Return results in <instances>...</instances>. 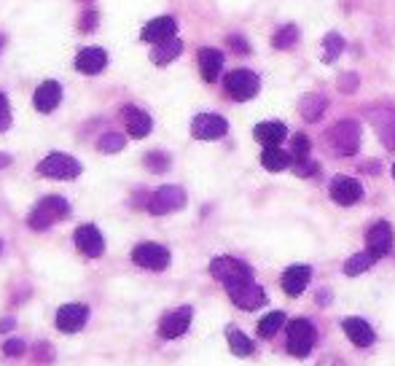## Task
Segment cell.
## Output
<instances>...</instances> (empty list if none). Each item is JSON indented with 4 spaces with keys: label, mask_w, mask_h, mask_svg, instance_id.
Wrapping results in <instances>:
<instances>
[{
    "label": "cell",
    "mask_w": 395,
    "mask_h": 366,
    "mask_svg": "<svg viewBox=\"0 0 395 366\" xmlns=\"http://www.w3.org/2000/svg\"><path fill=\"white\" fill-rule=\"evenodd\" d=\"M223 89L231 100L237 103H245V100H253L261 89V78L253 73V70H231V73L223 78Z\"/></svg>",
    "instance_id": "obj_6"
},
{
    "label": "cell",
    "mask_w": 395,
    "mask_h": 366,
    "mask_svg": "<svg viewBox=\"0 0 395 366\" xmlns=\"http://www.w3.org/2000/svg\"><path fill=\"white\" fill-rule=\"evenodd\" d=\"M186 205V192L180 186H162L156 189L151 199H148V210L154 216H164V213H172V210H180Z\"/></svg>",
    "instance_id": "obj_8"
},
{
    "label": "cell",
    "mask_w": 395,
    "mask_h": 366,
    "mask_svg": "<svg viewBox=\"0 0 395 366\" xmlns=\"http://www.w3.org/2000/svg\"><path fill=\"white\" fill-rule=\"evenodd\" d=\"M60 100H62V86L57 81H43L36 89V95H33V105L41 113H51V110L60 105Z\"/></svg>",
    "instance_id": "obj_19"
},
{
    "label": "cell",
    "mask_w": 395,
    "mask_h": 366,
    "mask_svg": "<svg viewBox=\"0 0 395 366\" xmlns=\"http://www.w3.org/2000/svg\"><path fill=\"white\" fill-rule=\"evenodd\" d=\"M210 275L216 278V281L223 283V288L226 291H234V288H240L245 283H253V269L240 261V258H231V256H218L210 261Z\"/></svg>",
    "instance_id": "obj_2"
},
{
    "label": "cell",
    "mask_w": 395,
    "mask_h": 366,
    "mask_svg": "<svg viewBox=\"0 0 395 366\" xmlns=\"http://www.w3.org/2000/svg\"><path fill=\"white\" fill-rule=\"evenodd\" d=\"M328 108V100L323 95H317V92H310V95H304L299 103V110L301 116L307 119V122H320V116L325 113Z\"/></svg>",
    "instance_id": "obj_25"
},
{
    "label": "cell",
    "mask_w": 395,
    "mask_h": 366,
    "mask_svg": "<svg viewBox=\"0 0 395 366\" xmlns=\"http://www.w3.org/2000/svg\"><path fill=\"white\" fill-rule=\"evenodd\" d=\"M366 245L376 258L387 256L393 251V226L387 221H376L372 229L366 232Z\"/></svg>",
    "instance_id": "obj_13"
},
{
    "label": "cell",
    "mask_w": 395,
    "mask_h": 366,
    "mask_svg": "<svg viewBox=\"0 0 395 366\" xmlns=\"http://www.w3.org/2000/svg\"><path fill=\"white\" fill-rule=\"evenodd\" d=\"M132 261L143 269L162 272V269L169 267V251L159 243H140L135 245V251H132Z\"/></svg>",
    "instance_id": "obj_7"
},
{
    "label": "cell",
    "mask_w": 395,
    "mask_h": 366,
    "mask_svg": "<svg viewBox=\"0 0 395 366\" xmlns=\"http://www.w3.org/2000/svg\"><path fill=\"white\" fill-rule=\"evenodd\" d=\"M325 143L331 146L336 157H352L360 148V124L355 119H342L331 127V132L325 135Z\"/></svg>",
    "instance_id": "obj_3"
},
{
    "label": "cell",
    "mask_w": 395,
    "mask_h": 366,
    "mask_svg": "<svg viewBox=\"0 0 395 366\" xmlns=\"http://www.w3.org/2000/svg\"><path fill=\"white\" fill-rule=\"evenodd\" d=\"M191 307H178V310H172L167 315L162 318V323H159V337H164V340H178L183 337L189 326H191Z\"/></svg>",
    "instance_id": "obj_10"
},
{
    "label": "cell",
    "mask_w": 395,
    "mask_h": 366,
    "mask_svg": "<svg viewBox=\"0 0 395 366\" xmlns=\"http://www.w3.org/2000/svg\"><path fill=\"white\" fill-rule=\"evenodd\" d=\"M180 51H183V43H180L178 38H169L164 43H156L154 51H151V62H156V65H167V62H172L175 57H180Z\"/></svg>",
    "instance_id": "obj_27"
},
{
    "label": "cell",
    "mask_w": 395,
    "mask_h": 366,
    "mask_svg": "<svg viewBox=\"0 0 395 366\" xmlns=\"http://www.w3.org/2000/svg\"><path fill=\"white\" fill-rule=\"evenodd\" d=\"M145 164H148L154 172H162V170H167L169 167V157L167 154H159V151H154V154H148V157H145Z\"/></svg>",
    "instance_id": "obj_35"
},
{
    "label": "cell",
    "mask_w": 395,
    "mask_h": 366,
    "mask_svg": "<svg viewBox=\"0 0 395 366\" xmlns=\"http://www.w3.org/2000/svg\"><path fill=\"white\" fill-rule=\"evenodd\" d=\"M228 46L231 51H237V54H251V46H248V41L240 36H228Z\"/></svg>",
    "instance_id": "obj_40"
},
{
    "label": "cell",
    "mask_w": 395,
    "mask_h": 366,
    "mask_svg": "<svg viewBox=\"0 0 395 366\" xmlns=\"http://www.w3.org/2000/svg\"><path fill=\"white\" fill-rule=\"evenodd\" d=\"M374 261H376V256H374L372 251H363V253H355L352 258H347V264H344V275H349V278H355V275H360V272H366V269L372 267Z\"/></svg>",
    "instance_id": "obj_29"
},
{
    "label": "cell",
    "mask_w": 395,
    "mask_h": 366,
    "mask_svg": "<svg viewBox=\"0 0 395 366\" xmlns=\"http://www.w3.org/2000/svg\"><path fill=\"white\" fill-rule=\"evenodd\" d=\"M97 148H100L102 154H116V151L124 148V135H119V132L102 135V137H100V143H97Z\"/></svg>",
    "instance_id": "obj_34"
},
{
    "label": "cell",
    "mask_w": 395,
    "mask_h": 366,
    "mask_svg": "<svg viewBox=\"0 0 395 366\" xmlns=\"http://www.w3.org/2000/svg\"><path fill=\"white\" fill-rule=\"evenodd\" d=\"M228 296L240 310H258L261 305H266V291L261 286H256V283H245L240 288L228 291Z\"/></svg>",
    "instance_id": "obj_16"
},
{
    "label": "cell",
    "mask_w": 395,
    "mask_h": 366,
    "mask_svg": "<svg viewBox=\"0 0 395 366\" xmlns=\"http://www.w3.org/2000/svg\"><path fill=\"white\" fill-rule=\"evenodd\" d=\"M38 172L43 178H54V181H73L81 175V162L73 159L70 154H48L38 164Z\"/></svg>",
    "instance_id": "obj_5"
},
{
    "label": "cell",
    "mask_w": 395,
    "mask_h": 366,
    "mask_svg": "<svg viewBox=\"0 0 395 366\" xmlns=\"http://www.w3.org/2000/svg\"><path fill=\"white\" fill-rule=\"evenodd\" d=\"M108 65V54L105 49H97V46H89V49H81L78 57H75V70H81L86 75H97L105 70Z\"/></svg>",
    "instance_id": "obj_17"
},
{
    "label": "cell",
    "mask_w": 395,
    "mask_h": 366,
    "mask_svg": "<svg viewBox=\"0 0 395 366\" xmlns=\"http://www.w3.org/2000/svg\"><path fill=\"white\" fill-rule=\"evenodd\" d=\"M285 135H288V130L283 122H261V124H256V130H253V137H256L263 148L280 146V143L285 140Z\"/></svg>",
    "instance_id": "obj_22"
},
{
    "label": "cell",
    "mask_w": 395,
    "mask_h": 366,
    "mask_svg": "<svg viewBox=\"0 0 395 366\" xmlns=\"http://www.w3.org/2000/svg\"><path fill=\"white\" fill-rule=\"evenodd\" d=\"M0 251H3V243H0Z\"/></svg>",
    "instance_id": "obj_46"
},
{
    "label": "cell",
    "mask_w": 395,
    "mask_h": 366,
    "mask_svg": "<svg viewBox=\"0 0 395 366\" xmlns=\"http://www.w3.org/2000/svg\"><path fill=\"white\" fill-rule=\"evenodd\" d=\"M342 51H344V38L339 36V33H328L325 41H323V60L325 62H336Z\"/></svg>",
    "instance_id": "obj_32"
},
{
    "label": "cell",
    "mask_w": 395,
    "mask_h": 366,
    "mask_svg": "<svg viewBox=\"0 0 395 366\" xmlns=\"http://www.w3.org/2000/svg\"><path fill=\"white\" fill-rule=\"evenodd\" d=\"M312 278V269L304 267V264H296V267H288L283 272V278H280V286H283V291L288 296H299L304 288H307V283Z\"/></svg>",
    "instance_id": "obj_18"
},
{
    "label": "cell",
    "mask_w": 395,
    "mask_h": 366,
    "mask_svg": "<svg viewBox=\"0 0 395 366\" xmlns=\"http://www.w3.org/2000/svg\"><path fill=\"white\" fill-rule=\"evenodd\" d=\"M97 19H100V16H97V11H95V9H89V11H86L81 19H78V27H81L84 33H92V30L97 27Z\"/></svg>",
    "instance_id": "obj_38"
},
{
    "label": "cell",
    "mask_w": 395,
    "mask_h": 366,
    "mask_svg": "<svg viewBox=\"0 0 395 366\" xmlns=\"http://www.w3.org/2000/svg\"><path fill=\"white\" fill-rule=\"evenodd\" d=\"M75 248H78V251L89 258L102 256V251H105L102 232L97 229L95 224H84V226H78V229H75Z\"/></svg>",
    "instance_id": "obj_11"
},
{
    "label": "cell",
    "mask_w": 395,
    "mask_h": 366,
    "mask_svg": "<svg viewBox=\"0 0 395 366\" xmlns=\"http://www.w3.org/2000/svg\"><path fill=\"white\" fill-rule=\"evenodd\" d=\"M228 132V122L218 113H199L191 122V135L196 140H218Z\"/></svg>",
    "instance_id": "obj_9"
},
{
    "label": "cell",
    "mask_w": 395,
    "mask_h": 366,
    "mask_svg": "<svg viewBox=\"0 0 395 366\" xmlns=\"http://www.w3.org/2000/svg\"><path fill=\"white\" fill-rule=\"evenodd\" d=\"M339 89H342V92H355V89H358V75L344 73L339 78Z\"/></svg>",
    "instance_id": "obj_41"
},
{
    "label": "cell",
    "mask_w": 395,
    "mask_h": 366,
    "mask_svg": "<svg viewBox=\"0 0 395 366\" xmlns=\"http://www.w3.org/2000/svg\"><path fill=\"white\" fill-rule=\"evenodd\" d=\"M393 178H395V164H393Z\"/></svg>",
    "instance_id": "obj_45"
},
{
    "label": "cell",
    "mask_w": 395,
    "mask_h": 366,
    "mask_svg": "<svg viewBox=\"0 0 395 366\" xmlns=\"http://www.w3.org/2000/svg\"><path fill=\"white\" fill-rule=\"evenodd\" d=\"M315 342H317V331H315L310 320L296 318V320L288 323V353L290 355L307 358L312 353V347H315Z\"/></svg>",
    "instance_id": "obj_4"
},
{
    "label": "cell",
    "mask_w": 395,
    "mask_h": 366,
    "mask_svg": "<svg viewBox=\"0 0 395 366\" xmlns=\"http://www.w3.org/2000/svg\"><path fill=\"white\" fill-rule=\"evenodd\" d=\"M3 353L6 355H22L24 353V342L16 340V337H11V340H6V345H3Z\"/></svg>",
    "instance_id": "obj_39"
},
{
    "label": "cell",
    "mask_w": 395,
    "mask_h": 366,
    "mask_svg": "<svg viewBox=\"0 0 395 366\" xmlns=\"http://www.w3.org/2000/svg\"><path fill=\"white\" fill-rule=\"evenodd\" d=\"M293 172H296V175H301V178H310V175H315V172H317V164H315V162H310V159H304V162H296V164H293Z\"/></svg>",
    "instance_id": "obj_37"
},
{
    "label": "cell",
    "mask_w": 395,
    "mask_h": 366,
    "mask_svg": "<svg viewBox=\"0 0 395 366\" xmlns=\"http://www.w3.org/2000/svg\"><path fill=\"white\" fill-rule=\"evenodd\" d=\"M199 73L207 84H213L218 81V75H221V68H223V54L218 49H202L199 51Z\"/></svg>",
    "instance_id": "obj_23"
},
{
    "label": "cell",
    "mask_w": 395,
    "mask_h": 366,
    "mask_svg": "<svg viewBox=\"0 0 395 366\" xmlns=\"http://www.w3.org/2000/svg\"><path fill=\"white\" fill-rule=\"evenodd\" d=\"M331 197H334V202L349 208V205L360 202V197H363V186H360V181L349 178V175H339V178L331 181Z\"/></svg>",
    "instance_id": "obj_14"
},
{
    "label": "cell",
    "mask_w": 395,
    "mask_h": 366,
    "mask_svg": "<svg viewBox=\"0 0 395 366\" xmlns=\"http://www.w3.org/2000/svg\"><path fill=\"white\" fill-rule=\"evenodd\" d=\"M70 216V205H68V199L65 197H43L41 202H38L36 208L30 210V216H27V226L30 229H36V232H46L48 226H54L57 221L68 219Z\"/></svg>",
    "instance_id": "obj_1"
},
{
    "label": "cell",
    "mask_w": 395,
    "mask_h": 366,
    "mask_svg": "<svg viewBox=\"0 0 395 366\" xmlns=\"http://www.w3.org/2000/svg\"><path fill=\"white\" fill-rule=\"evenodd\" d=\"M299 38H301L299 27H296V25H283L275 33V38H272V46H275V49H280V51L293 49V46L299 43Z\"/></svg>",
    "instance_id": "obj_28"
},
{
    "label": "cell",
    "mask_w": 395,
    "mask_h": 366,
    "mask_svg": "<svg viewBox=\"0 0 395 366\" xmlns=\"http://www.w3.org/2000/svg\"><path fill=\"white\" fill-rule=\"evenodd\" d=\"M228 347L234 355H251L253 353V340L248 334H242L240 329H228Z\"/></svg>",
    "instance_id": "obj_31"
},
{
    "label": "cell",
    "mask_w": 395,
    "mask_h": 366,
    "mask_svg": "<svg viewBox=\"0 0 395 366\" xmlns=\"http://www.w3.org/2000/svg\"><path fill=\"white\" fill-rule=\"evenodd\" d=\"M374 124H376V132H379L384 146L395 151V108L374 113Z\"/></svg>",
    "instance_id": "obj_24"
},
{
    "label": "cell",
    "mask_w": 395,
    "mask_h": 366,
    "mask_svg": "<svg viewBox=\"0 0 395 366\" xmlns=\"http://www.w3.org/2000/svg\"><path fill=\"white\" fill-rule=\"evenodd\" d=\"M121 116H124V122H127V132L132 135V137H145V135L151 132V127H154V122H151V116L145 113V110L135 108V105H127V108L121 110Z\"/></svg>",
    "instance_id": "obj_20"
},
{
    "label": "cell",
    "mask_w": 395,
    "mask_h": 366,
    "mask_svg": "<svg viewBox=\"0 0 395 366\" xmlns=\"http://www.w3.org/2000/svg\"><path fill=\"white\" fill-rule=\"evenodd\" d=\"M11 164V157L9 154H0V167H9Z\"/></svg>",
    "instance_id": "obj_43"
},
{
    "label": "cell",
    "mask_w": 395,
    "mask_h": 366,
    "mask_svg": "<svg viewBox=\"0 0 395 366\" xmlns=\"http://www.w3.org/2000/svg\"><path fill=\"white\" fill-rule=\"evenodd\" d=\"M175 33H178V22L172 19V16H156V19H151L148 25L143 27V41H148V43H164V41H169V38H175Z\"/></svg>",
    "instance_id": "obj_15"
},
{
    "label": "cell",
    "mask_w": 395,
    "mask_h": 366,
    "mask_svg": "<svg viewBox=\"0 0 395 366\" xmlns=\"http://www.w3.org/2000/svg\"><path fill=\"white\" fill-rule=\"evenodd\" d=\"M89 320V307L86 305H65L57 310V329L65 331V334H75L81 331Z\"/></svg>",
    "instance_id": "obj_12"
},
{
    "label": "cell",
    "mask_w": 395,
    "mask_h": 366,
    "mask_svg": "<svg viewBox=\"0 0 395 366\" xmlns=\"http://www.w3.org/2000/svg\"><path fill=\"white\" fill-rule=\"evenodd\" d=\"M261 164L269 172H280V170H285V167L293 164V157L285 154L280 146H266L263 148V154H261Z\"/></svg>",
    "instance_id": "obj_26"
},
{
    "label": "cell",
    "mask_w": 395,
    "mask_h": 366,
    "mask_svg": "<svg viewBox=\"0 0 395 366\" xmlns=\"http://www.w3.org/2000/svg\"><path fill=\"white\" fill-rule=\"evenodd\" d=\"M283 323H285V315L283 313H269V315H263L261 320H258V337H263V340H269V337H275L277 331L283 329Z\"/></svg>",
    "instance_id": "obj_30"
},
{
    "label": "cell",
    "mask_w": 395,
    "mask_h": 366,
    "mask_svg": "<svg viewBox=\"0 0 395 366\" xmlns=\"http://www.w3.org/2000/svg\"><path fill=\"white\" fill-rule=\"evenodd\" d=\"M3 46H6V38L0 36V51H3Z\"/></svg>",
    "instance_id": "obj_44"
},
{
    "label": "cell",
    "mask_w": 395,
    "mask_h": 366,
    "mask_svg": "<svg viewBox=\"0 0 395 366\" xmlns=\"http://www.w3.org/2000/svg\"><path fill=\"white\" fill-rule=\"evenodd\" d=\"M310 151H312V140L307 137V135H293L290 137V157H293V162H304V159H310Z\"/></svg>",
    "instance_id": "obj_33"
},
{
    "label": "cell",
    "mask_w": 395,
    "mask_h": 366,
    "mask_svg": "<svg viewBox=\"0 0 395 366\" xmlns=\"http://www.w3.org/2000/svg\"><path fill=\"white\" fill-rule=\"evenodd\" d=\"M16 326V320L14 318H6V320H0V331H9V329H14Z\"/></svg>",
    "instance_id": "obj_42"
},
{
    "label": "cell",
    "mask_w": 395,
    "mask_h": 366,
    "mask_svg": "<svg viewBox=\"0 0 395 366\" xmlns=\"http://www.w3.org/2000/svg\"><path fill=\"white\" fill-rule=\"evenodd\" d=\"M342 329H344V334L352 340V345H358V347H369L374 342L372 326H369L363 318H344V320H342Z\"/></svg>",
    "instance_id": "obj_21"
},
{
    "label": "cell",
    "mask_w": 395,
    "mask_h": 366,
    "mask_svg": "<svg viewBox=\"0 0 395 366\" xmlns=\"http://www.w3.org/2000/svg\"><path fill=\"white\" fill-rule=\"evenodd\" d=\"M9 124H11V110H9V100H6V95L0 92V132L9 130Z\"/></svg>",
    "instance_id": "obj_36"
}]
</instances>
